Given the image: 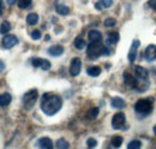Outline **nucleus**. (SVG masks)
I'll list each match as a JSON object with an SVG mask.
<instances>
[{
  "label": "nucleus",
  "instance_id": "9d476101",
  "mask_svg": "<svg viewBox=\"0 0 156 149\" xmlns=\"http://www.w3.org/2000/svg\"><path fill=\"white\" fill-rule=\"evenodd\" d=\"M124 81H125V84L129 88H136L137 87L136 78L131 74H129V72H124Z\"/></svg>",
  "mask_w": 156,
  "mask_h": 149
},
{
  "label": "nucleus",
  "instance_id": "58836bf2",
  "mask_svg": "<svg viewBox=\"0 0 156 149\" xmlns=\"http://www.w3.org/2000/svg\"><path fill=\"white\" fill-rule=\"evenodd\" d=\"M154 132H155V135H156V125L154 126Z\"/></svg>",
  "mask_w": 156,
  "mask_h": 149
},
{
  "label": "nucleus",
  "instance_id": "412c9836",
  "mask_svg": "<svg viewBox=\"0 0 156 149\" xmlns=\"http://www.w3.org/2000/svg\"><path fill=\"white\" fill-rule=\"evenodd\" d=\"M10 30H11V25H10V23H9L7 20H4V22L1 23V25H0V33L5 35V34H7Z\"/></svg>",
  "mask_w": 156,
  "mask_h": 149
},
{
  "label": "nucleus",
  "instance_id": "2f4dec72",
  "mask_svg": "<svg viewBox=\"0 0 156 149\" xmlns=\"http://www.w3.org/2000/svg\"><path fill=\"white\" fill-rule=\"evenodd\" d=\"M100 2L105 6V7H111L113 4V0H100Z\"/></svg>",
  "mask_w": 156,
  "mask_h": 149
},
{
  "label": "nucleus",
  "instance_id": "9b49d317",
  "mask_svg": "<svg viewBox=\"0 0 156 149\" xmlns=\"http://www.w3.org/2000/svg\"><path fill=\"white\" fill-rule=\"evenodd\" d=\"M48 53L53 56H59L64 53V47L60 46V45H55V46H52L48 48Z\"/></svg>",
  "mask_w": 156,
  "mask_h": 149
},
{
  "label": "nucleus",
  "instance_id": "bb28decb",
  "mask_svg": "<svg viewBox=\"0 0 156 149\" xmlns=\"http://www.w3.org/2000/svg\"><path fill=\"white\" fill-rule=\"evenodd\" d=\"M31 1L33 0H18V6L20 9H27L31 5Z\"/></svg>",
  "mask_w": 156,
  "mask_h": 149
},
{
  "label": "nucleus",
  "instance_id": "6e6552de",
  "mask_svg": "<svg viewBox=\"0 0 156 149\" xmlns=\"http://www.w3.org/2000/svg\"><path fill=\"white\" fill-rule=\"evenodd\" d=\"M139 45H140V42L138 40H133V42L131 45V48H130V52H129V61L130 63H135L137 56V49H138Z\"/></svg>",
  "mask_w": 156,
  "mask_h": 149
},
{
  "label": "nucleus",
  "instance_id": "72a5a7b5",
  "mask_svg": "<svg viewBox=\"0 0 156 149\" xmlns=\"http://www.w3.org/2000/svg\"><path fill=\"white\" fill-rule=\"evenodd\" d=\"M154 10H156V0H149V2H148Z\"/></svg>",
  "mask_w": 156,
  "mask_h": 149
},
{
  "label": "nucleus",
  "instance_id": "473e14b6",
  "mask_svg": "<svg viewBox=\"0 0 156 149\" xmlns=\"http://www.w3.org/2000/svg\"><path fill=\"white\" fill-rule=\"evenodd\" d=\"M31 37H33L34 40H39V38H41V31H40V30H34V31L31 33Z\"/></svg>",
  "mask_w": 156,
  "mask_h": 149
},
{
  "label": "nucleus",
  "instance_id": "6ab92c4d",
  "mask_svg": "<svg viewBox=\"0 0 156 149\" xmlns=\"http://www.w3.org/2000/svg\"><path fill=\"white\" fill-rule=\"evenodd\" d=\"M55 10H57V12H58L59 15H61V16H66L70 12V9L67 6H65V5H57Z\"/></svg>",
  "mask_w": 156,
  "mask_h": 149
},
{
  "label": "nucleus",
  "instance_id": "a878e982",
  "mask_svg": "<svg viewBox=\"0 0 156 149\" xmlns=\"http://www.w3.org/2000/svg\"><path fill=\"white\" fill-rule=\"evenodd\" d=\"M98 115V107H94V108L89 110V112H88V118H89V119H95Z\"/></svg>",
  "mask_w": 156,
  "mask_h": 149
},
{
  "label": "nucleus",
  "instance_id": "f3484780",
  "mask_svg": "<svg viewBox=\"0 0 156 149\" xmlns=\"http://www.w3.org/2000/svg\"><path fill=\"white\" fill-rule=\"evenodd\" d=\"M87 72L91 77H98L101 74V67L100 66H90V67H88Z\"/></svg>",
  "mask_w": 156,
  "mask_h": 149
},
{
  "label": "nucleus",
  "instance_id": "f8f14e48",
  "mask_svg": "<svg viewBox=\"0 0 156 149\" xmlns=\"http://www.w3.org/2000/svg\"><path fill=\"white\" fill-rule=\"evenodd\" d=\"M39 146L41 148H44V149H52L53 148V142L51 138L48 137H42L39 140Z\"/></svg>",
  "mask_w": 156,
  "mask_h": 149
},
{
  "label": "nucleus",
  "instance_id": "7c9ffc66",
  "mask_svg": "<svg viewBox=\"0 0 156 149\" xmlns=\"http://www.w3.org/2000/svg\"><path fill=\"white\" fill-rule=\"evenodd\" d=\"M42 61H43V59H42V58H35V59H33V66L39 67V66L42 65Z\"/></svg>",
  "mask_w": 156,
  "mask_h": 149
},
{
  "label": "nucleus",
  "instance_id": "423d86ee",
  "mask_svg": "<svg viewBox=\"0 0 156 149\" xmlns=\"http://www.w3.org/2000/svg\"><path fill=\"white\" fill-rule=\"evenodd\" d=\"M125 122H126V118L122 112L115 113L112 118V126H113V129H121L124 126Z\"/></svg>",
  "mask_w": 156,
  "mask_h": 149
},
{
  "label": "nucleus",
  "instance_id": "a211bd4d",
  "mask_svg": "<svg viewBox=\"0 0 156 149\" xmlns=\"http://www.w3.org/2000/svg\"><path fill=\"white\" fill-rule=\"evenodd\" d=\"M39 22V16H37V13H29L28 16H27V23L28 24H30V25H35L36 23Z\"/></svg>",
  "mask_w": 156,
  "mask_h": 149
},
{
  "label": "nucleus",
  "instance_id": "20e7f679",
  "mask_svg": "<svg viewBox=\"0 0 156 149\" xmlns=\"http://www.w3.org/2000/svg\"><path fill=\"white\" fill-rule=\"evenodd\" d=\"M36 99H37V90H36V89L29 90L28 93L24 94V96H23V102H24V105H25L27 108H30L31 106H34Z\"/></svg>",
  "mask_w": 156,
  "mask_h": 149
},
{
  "label": "nucleus",
  "instance_id": "39448f33",
  "mask_svg": "<svg viewBox=\"0 0 156 149\" xmlns=\"http://www.w3.org/2000/svg\"><path fill=\"white\" fill-rule=\"evenodd\" d=\"M18 43V38L16 35H6L4 36L2 41H1V47L5 49H10L12 47H15Z\"/></svg>",
  "mask_w": 156,
  "mask_h": 149
},
{
  "label": "nucleus",
  "instance_id": "c85d7f7f",
  "mask_svg": "<svg viewBox=\"0 0 156 149\" xmlns=\"http://www.w3.org/2000/svg\"><path fill=\"white\" fill-rule=\"evenodd\" d=\"M87 146H88L89 148H94V147L98 146V142H96L95 138H88V141H87Z\"/></svg>",
  "mask_w": 156,
  "mask_h": 149
},
{
  "label": "nucleus",
  "instance_id": "dca6fc26",
  "mask_svg": "<svg viewBox=\"0 0 156 149\" xmlns=\"http://www.w3.org/2000/svg\"><path fill=\"white\" fill-rule=\"evenodd\" d=\"M88 37H89V41L90 42H98V41H101L102 35H101V33L98 31V30H90L89 34H88Z\"/></svg>",
  "mask_w": 156,
  "mask_h": 149
},
{
  "label": "nucleus",
  "instance_id": "7ed1b4c3",
  "mask_svg": "<svg viewBox=\"0 0 156 149\" xmlns=\"http://www.w3.org/2000/svg\"><path fill=\"white\" fill-rule=\"evenodd\" d=\"M135 110L138 113H144V114H148L150 113L153 110V104L150 102V100L148 99H140L138 100L135 105Z\"/></svg>",
  "mask_w": 156,
  "mask_h": 149
},
{
  "label": "nucleus",
  "instance_id": "c756f323",
  "mask_svg": "<svg viewBox=\"0 0 156 149\" xmlns=\"http://www.w3.org/2000/svg\"><path fill=\"white\" fill-rule=\"evenodd\" d=\"M115 23H117V20H115L114 18H107L106 20H105V25L108 27V28H109V27H114Z\"/></svg>",
  "mask_w": 156,
  "mask_h": 149
},
{
  "label": "nucleus",
  "instance_id": "b1692460",
  "mask_svg": "<svg viewBox=\"0 0 156 149\" xmlns=\"http://www.w3.org/2000/svg\"><path fill=\"white\" fill-rule=\"evenodd\" d=\"M57 148H59V149H66V148H69L70 147V144L64 140V138H60V140H58L57 141Z\"/></svg>",
  "mask_w": 156,
  "mask_h": 149
},
{
  "label": "nucleus",
  "instance_id": "f704fd0d",
  "mask_svg": "<svg viewBox=\"0 0 156 149\" xmlns=\"http://www.w3.org/2000/svg\"><path fill=\"white\" fill-rule=\"evenodd\" d=\"M17 1H18V0H6V2H7L9 5H15Z\"/></svg>",
  "mask_w": 156,
  "mask_h": 149
},
{
  "label": "nucleus",
  "instance_id": "5701e85b",
  "mask_svg": "<svg viewBox=\"0 0 156 149\" xmlns=\"http://www.w3.org/2000/svg\"><path fill=\"white\" fill-rule=\"evenodd\" d=\"M111 142H112V146H113V147L119 148V147L122 144V137H121V136H113Z\"/></svg>",
  "mask_w": 156,
  "mask_h": 149
},
{
  "label": "nucleus",
  "instance_id": "1a4fd4ad",
  "mask_svg": "<svg viewBox=\"0 0 156 149\" xmlns=\"http://www.w3.org/2000/svg\"><path fill=\"white\" fill-rule=\"evenodd\" d=\"M144 56L148 61H153L156 59V46L155 45H149L147 48H145V52H144Z\"/></svg>",
  "mask_w": 156,
  "mask_h": 149
},
{
  "label": "nucleus",
  "instance_id": "aec40b11",
  "mask_svg": "<svg viewBox=\"0 0 156 149\" xmlns=\"http://www.w3.org/2000/svg\"><path fill=\"white\" fill-rule=\"evenodd\" d=\"M75 47L77 48V49H83L85 46H87V43H85V41H84V38L83 37H76V40H75Z\"/></svg>",
  "mask_w": 156,
  "mask_h": 149
},
{
  "label": "nucleus",
  "instance_id": "4468645a",
  "mask_svg": "<svg viewBox=\"0 0 156 149\" xmlns=\"http://www.w3.org/2000/svg\"><path fill=\"white\" fill-rule=\"evenodd\" d=\"M135 72H136V76L139 78V79H147L148 76H149V72L147 69L142 67V66H136L135 69Z\"/></svg>",
  "mask_w": 156,
  "mask_h": 149
},
{
  "label": "nucleus",
  "instance_id": "4c0bfd02",
  "mask_svg": "<svg viewBox=\"0 0 156 149\" xmlns=\"http://www.w3.org/2000/svg\"><path fill=\"white\" fill-rule=\"evenodd\" d=\"M95 6H96V10H101V9H102V6H103V5H102V4H101V2H98V4H96V5H95Z\"/></svg>",
  "mask_w": 156,
  "mask_h": 149
},
{
  "label": "nucleus",
  "instance_id": "393cba45",
  "mask_svg": "<svg viewBox=\"0 0 156 149\" xmlns=\"http://www.w3.org/2000/svg\"><path fill=\"white\" fill-rule=\"evenodd\" d=\"M142 147V142L140 141H137V140H135V141H131L130 143H129V146H127V148L129 149H138Z\"/></svg>",
  "mask_w": 156,
  "mask_h": 149
},
{
  "label": "nucleus",
  "instance_id": "2eb2a0df",
  "mask_svg": "<svg viewBox=\"0 0 156 149\" xmlns=\"http://www.w3.org/2000/svg\"><path fill=\"white\" fill-rule=\"evenodd\" d=\"M111 105H112L113 108L120 110V108H124L126 104H125V101H124L121 97H113L112 101H111Z\"/></svg>",
  "mask_w": 156,
  "mask_h": 149
},
{
  "label": "nucleus",
  "instance_id": "f257e3e1",
  "mask_svg": "<svg viewBox=\"0 0 156 149\" xmlns=\"http://www.w3.org/2000/svg\"><path fill=\"white\" fill-rule=\"evenodd\" d=\"M62 106L61 97L54 94H44L41 100V110L47 115H54Z\"/></svg>",
  "mask_w": 156,
  "mask_h": 149
},
{
  "label": "nucleus",
  "instance_id": "0eeeda50",
  "mask_svg": "<svg viewBox=\"0 0 156 149\" xmlns=\"http://www.w3.org/2000/svg\"><path fill=\"white\" fill-rule=\"evenodd\" d=\"M80 69H82V60L79 58H73L70 64V74L76 77L80 72Z\"/></svg>",
  "mask_w": 156,
  "mask_h": 149
},
{
  "label": "nucleus",
  "instance_id": "c9c22d12",
  "mask_svg": "<svg viewBox=\"0 0 156 149\" xmlns=\"http://www.w3.org/2000/svg\"><path fill=\"white\" fill-rule=\"evenodd\" d=\"M4 67H5V64H4V61H2V60H0V72L4 70Z\"/></svg>",
  "mask_w": 156,
  "mask_h": 149
},
{
  "label": "nucleus",
  "instance_id": "f03ea898",
  "mask_svg": "<svg viewBox=\"0 0 156 149\" xmlns=\"http://www.w3.org/2000/svg\"><path fill=\"white\" fill-rule=\"evenodd\" d=\"M87 54L90 59H98L100 56H109V49L101 45L100 41L98 42H91L89 46H88V51H87Z\"/></svg>",
  "mask_w": 156,
  "mask_h": 149
},
{
  "label": "nucleus",
  "instance_id": "cd10ccee",
  "mask_svg": "<svg viewBox=\"0 0 156 149\" xmlns=\"http://www.w3.org/2000/svg\"><path fill=\"white\" fill-rule=\"evenodd\" d=\"M51 63H49V60H47V59H43V61H42V65H41V67H42V70H49L51 69Z\"/></svg>",
  "mask_w": 156,
  "mask_h": 149
},
{
  "label": "nucleus",
  "instance_id": "e433bc0d",
  "mask_svg": "<svg viewBox=\"0 0 156 149\" xmlns=\"http://www.w3.org/2000/svg\"><path fill=\"white\" fill-rule=\"evenodd\" d=\"M2 6H4V5H2V0H0V17H1V15H2V9H4Z\"/></svg>",
  "mask_w": 156,
  "mask_h": 149
},
{
  "label": "nucleus",
  "instance_id": "ddd939ff",
  "mask_svg": "<svg viewBox=\"0 0 156 149\" xmlns=\"http://www.w3.org/2000/svg\"><path fill=\"white\" fill-rule=\"evenodd\" d=\"M11 101H12V96H11V94L4 93L0 95V106H1V107H6V106H9Z\"/></svg>",
  "mask_w": 156,
  "mask_h": 149
},
{
  "label": "nucleus",
  "instance_id": "4be33fe9",
  "mask_svg": "<svg viewBox=\"0 0 156 149\" xmlns=\"http://www.w3.org/2000/svg\"><path fill=\"white\" fill-rule=\"evenodd\" d=\"M119 41V34L118 33H111L108 34V40H107V45L109 46L111 43H117Z\"/></svg>",
  "mask_w": 156,
  "mask_h": 149
}]
</instances>
